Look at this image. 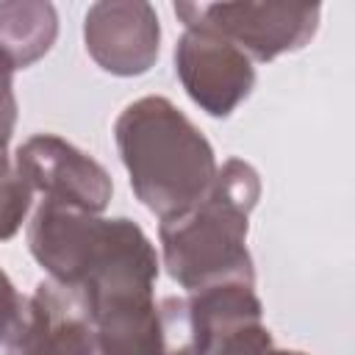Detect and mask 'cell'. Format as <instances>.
Wrapping results in <instances>:
<instances>
[{"label": "cell", "mask_w": 355, "mask_h": 355, "mask_svg": "<svg viewBox=\"0 0 355 355\" xmlns=\"http://www.w3.org/2000/svg\"><path fill=\"white\" fill-rule=\"evenodd\" d=\"M208 355H286V349H277L272 333L263 327V322H241L225 330Z\"/></svg>", "instance_id": "7c38bea8"}, {"label": "cell", "mask_w": 355, "mask_h": 355, "mask_svg": "<svg viewBox=\"0 0 355 355\" xmlns=\"http://www.w3.org/2000/svg\"><path fill=\"white\" fill-rule=\"evenodd\" d=\"M86 53L111 75H144L161 50L158 14L144 0H100L83 19Z\"/></svg>", "instance_id": "9c48e42d"}, {"label": "cell", "mask_w": 355, "mask_h": 355, "mask_svg": "<svg viewBox=\"0 0 355 355\" xmlns=\"http://www.w3.org/2000/svg\"><path fill=\"white\" fill-rule=\"evenodd\" d=\"M186 28H200L239 47L250 61L266 64L302 50L322 17L319 3H175Z\"/></svg>", "instance_id": "277c9868"}, {"label": "cell", "mask_w": 355, "mask_h": 355, "mask_svg": "<svg viewBox=\"0 0 355 355\" xmlns=\"http://www.w3.org/2000/svg\"><path fill=\"white\" fill-rule=\"evenodd\" d=\"M14 72L17 67L0 50V144L8 147L17 128V94H14Z\"/></svg>", "instance_id": "4fadbf2b"}, {"label": "cell", "mask_w": 355, "mask_h": 355, "mask_svg": "<svg viewBox=\"0 0 355 355\" xmlns=\"http://www.w3.org/2000/svg\"><path fill=\"white\" fill-rule=\"evenodd\" d=\"M258 197L261 178L255 166L227 158L216 169L208 191L189 211L161 219V258L180 288L200 291L227 280L255 286L247 227Z\"/></svg>", "instance_id": "7a4b0ae2"}, {"label": "cell", "mask_w": 355, "mask_h": 355, "mask_svg": "<svg viewBox=\"0 0 355 355\" xmlns=\"http://www.w3.org/2000/svg\"><path fill=\"white\" fill-rule=\"evenodd\" d=\"M258 319H263V305L255 286L236 280L189 291V297H164L158 302L164 355H208L225 330Z\"/></svg>", "instance_id": "8992f818"}, {"label": "cell", "mask_w": 355, "mask_h": 355, "mask_svg": "<svg viewBox=\"0 0 355 355\" xmlns=\"http://www.w3.org/2000/svg\"><path fill=\"white\" fill-rule=\"evenodd\" d=\"M175 72L186 94L211 116H230L255 86L252 61L216 33L186 28L175 44Z\"/></svg>", "instance_id": "52a82bcc"}, {"label": "cell", "mask_w": 355, "mask_h": 355, "mask_svg": "<svg viewBox=\"0 0 355 355\" xmlns=\"http://www.w3.org/2000/svg\"><path fill=\"white\" fill-rule=\"evenodd\" d=\"M6 355H103V349L80 297L55 280H42L22 302Z\"/></svg>", "instance_id": "ba28073f"}, {"label": "cell", "mask_w": 355, "mask_h": 355, "mask_svg": "<svg viewBox=\"0 0 355 355\" xmlns=\"http://www.w3.org/2000/svg\"><path fill=\"white\" fill-rule=\"evenodd\" d=\"M14 166L31 191L86 214H103L114 194L105 166L55 133L25 139L14 153Z\"/></svg>", "instance_id": "5b68a950"}, {"label": "cell", "mask_w": 355, "mask_h": 355, "mask_svg": "<svg viewBox=\"0 0 355 355\" xmlns=\"http://www.w3.org/2000/svg\"><path fill=\"white\" fill-rule=\"evenodd\" d=\"M22 302L25 300L14 288L11 277L0 269V341H6L11 336V330H14V324H17L19 313H22Z\"/></svg>", "instance_id": "5bb4252c"}, {"label": "cell", "mask_w": 355, "mask_h": 355, "mask_svg": "<svg viewBox=\"0 0 355 355\" xmlns=\"http://www.w3.org/2000/svg\"><path fill=\"white\" fill-rule=\"evenodd\" d=\"M28 250L58 286L86 305L97 336H125L158 316V252L128 216L105 219L42 200L28 225Z\"/></svg>", "instance_id": "6da1fadb"}, {"label": "cell", "mask_w": 355, "mask_h": 355, "mask_svg": "<svg viewBox=\"0 0 355 355\" xmlns=\"http://www.w3.org/2000/svg\"><path fill=\"white\" fill-rule=\"evenodd\" d=\"M58 36V14L53 3L6 0L0 3V50L17 69L44 58Z\"/></svg>", "instance_id": "30bf717a"}, {"label": "cell", "mask_w": 355, "mask_h": 355, "mask_svg": "<svg viewBox=\"0 0 355 355\" xmlns=\"http://www.w3.org/2000/svg\"><path fill=\"white\" fill-rule=\"evenodd\" d=\"M33 191L19 178L14 166V155H8V147L0 144V241H8L25 222L31 211Z\"/></svg>", "instance_id": "8fae6325"}, {"label": "cell", "mask_w": 355, "mask_h": 355, "mask_svg": "<svg viewBox=\"0 0 355 355\" xmlns=\"http://www.w3.org/2000/svg\"><path fill=\"white\" fill-rule=\"evenodd\" d=\"M114 139L133 194L158 219L189 211L219 169L202 130L161 94L128 103L114 122Z\"/></svg>", "instance_id": "3957f363"}, {"label": "cell", "mask_w": 355, "mask_h": 355, "mask_svg": "<svg viewBox=\"0 0 355 355\" xmlns=\"http://www.w3.org/2000/svg\"><path fill=\"white\" fill-rule=\"evenodd\" d=\"M286 355H305V352H297V349H286Z\"/></svg>", "instance_id": "9a60e30c"}]
</instances>
